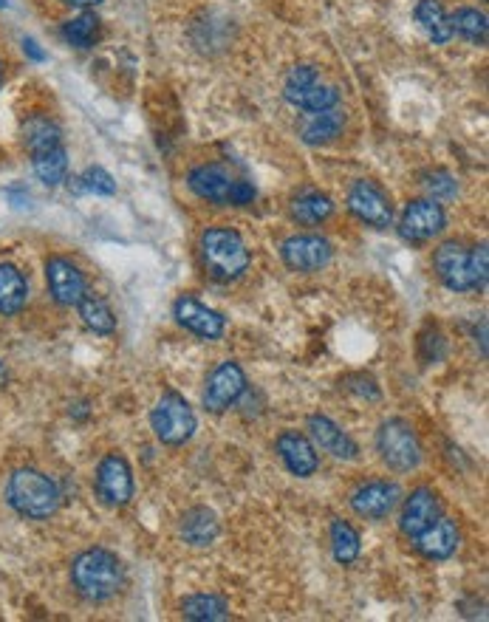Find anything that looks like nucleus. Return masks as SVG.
<instances>
[{
  "label": "nucleus",
  "instance_id": "obj_11",
  "mask_svg": "<svg viewBox=\"0 0 489 622\" xmlns=\"http://www.w3.org/2000/svg\"><path fill=\"white\" fill-rule=\"evenodd\" d=\"M399 498H402V492H399V487H396L393 481L376 478V481L359 484L357 490H354V495H351V507H354V512H357L359 518L382 521V518H388L393 509H396Z\"/></svg>",
  "mask_w": 489,
  "mask_h": 622
},
{
  "label": "nucleus",
  "instance_id": "obj_39",
  "mask_svg": "<svg viewBox=\"0 0 489 622\" xmlns=\"http://www.w3.org/2000/svg\"><path fill=\"white\" fill-rule=\"evenodd\" d=\"M6 379H9V371H6V365L0 362V388L6 385Z\"/></svg>",
  "mask_w": 489,
  "mask_h": 622
},
{
  "label": "nucleus",
  "instance_id": "obj_41",
  "mask_svg": "<svg viewBox=\"0 0 489 622\" xmlns=\"http://www.w3.org/2000/svg\"><path fill=\"white\" fill-rule=\"evenodd\" d=\"M0 6H6V0H0Z\"/></svg>",
  "mask_w": 489,
  "mask_h": 622
},
{
  "label": "nucleus",
  "instance_id": "obj_33",
  "mask_svg": "<svg viewBox=\"0 0 489 622\" xmlns=\"http://www.w3.org/2000/svg\"><path fill=\"white\" fill-rule=\"evenodd\" d=\"M77 181H80V190L97 193V196H114L116 193V181L111 179V173L102 170V167H88Z\"/></svg>",
  "mask_w": 489,
  "mask_h": 622
},
{
  "label": "nucleus",
  "instance_id": "obj_9",
  "mask_svg": "<svg viewBox=\"0 0 489 622\" xmlns=\"http://www.w3.org/2000/svg\"><path fill=\"white\" fill-rule=\"evenodd\" d=\"M246 393V374L238 362H221L207 379L204 405L212 413H224Z\"/></svg>",
  "mask_w": 489,
  "mask_h": 622
},
{
  "label": "nucleus",
  "instance_id": "obj_16",
  "mask_svg": "<svg viewBox=\"0 0 489 622\" xmlns=\"http://www.w3.org/2000/svg\"><path fill=\"white\" fill-rule=\"evenodd\" d=\"M46 280H49L51 297L60 306H77L82 295H85L82 272L66 258H49V263H46Z\"/></svg>",
  "mask_w": 489,
  "mask_h": 622
},
{
  "label": "nucleus",
  "instance_id": "obj_37",
  "mask_svg": "<svg viewBox=\"0 0 489 622\" xmlns=\"http://www.w3.org/2000/svg\"><path fill=\"white\" fill-rule=\"evenodd\" d=\"M23 51H26V54H29L32 60H37V63H43V60H46V54L37 49V43H34L32 37H26V40H23Z\"/></svg>",
  "mask_w": 489,
  "mask_h": 622
},
{
  "label": "nucleus",
  "instance_id": "obj_18",
  "mask_svg": "<svg viewBox=\"0 0 489 622\" xmlns=\"http://www.w3.org/2000/svg\"><path fill=\"white\" fill-rule=\"evenodd\" d=\"M439 515H441L439 495L430 490V487H419V490H413L408 495L399 526H402V532H405L408 538H416V535L433 524Z\"/></svg>",
  "mask_w": 489,
  "mask_h": 622
},
{
  "label": "nucleus",
  "instance_id": "obj_23",
  "mask_svg": "<svg viewBox=\"0 0 489 622\" xmlns=\"http://www.w3.org/2000/svg\"><path fill=\"white\" fill-rule=\"evenodd\" d=\"M416 20H419V26L424 29V34L433 40V43H450V37H453V26H450V15L444 12V6H441L439 0H419V6H416Z\"/></svg>",
  "mask_w": 489,
  "mask_h": 622
},
{
  "label": "nucleus",
  "instance_id": "obj_32",
  "mask_svg": "<svg viewBox=\"0 0 489 622\" xmlns=\"http://www.w3.org/2000/svg\"><path fill=\"white\" fill-rule=\"evenodd\" d=\"M331 546H334V557L337 563H354L359 557V535L357 529L345 521H334L331 524Z\"/></svg>",
  "mask_w": 489,
  "mask_h": 622
},
{
  "label": "nucleus",
  "instance_id": "obj_21",
  "mask_svg": "<svg viewBox=\"0 0 489 622\" xmlns=\"http://www.w3.org/2000/svg\"><path fill=\"white\" fill-rule=\"evenodd\" d=\"M181 538L190 546H196V549L210 546L218 538V518H215V512L207 507H193L190 512H184V518H181Z\"/></svg>",
  "mask_w": 489,
  "mask_h": 622
},
{
  "label": "nucleus",
  "instance_id": "obj_24",
  "mask_svg": "<svg viewBox=\"0 0 489 622\" xmlns=\"http://www.w3.org/2000/svg\"><path fill=\"white\" fill-rule=\"evenodd\" d=\"M345 128V116L334 108L328 111H317L303 122V142L309 145H326L331 139H337L340 131Z\"/></svg>",
  "mask_w": 489,
  "mask_h": 622
},
{
  "label": "nucleus",
  "instance_id": "obj_14",
  "mask_svg": "<svg viewBox=\"0 0 489 622\" xmlns=\"http://www.w3.org/2000/svg\"><path fill=\"white\" fill-rule=\"evenodd\" d=\"M331 244L320 235H292L283 241V261L294 272H317L323 269L328 261H331Z\"/></svg>",
  "mask_w": 489,
  "mask_h": 622
},
{
  "label": "nucleus",
  "instance_id": "obj_17",
  "mask_svg": "<svg viewBox=\"0 0 489 622\" xmlns=\"http://www.w3.org/2000/svg\"><path fill=\"white\" fill-rule=\"evenodd\" d=\"M416 552L424 555L427 560H447V557L456 555L458 549V526L450 518H436L433 524L422 529L416 538H413Z\"/></svg>",
  "mask_w": 489,
  "mask_h": 622
},
{
  "label": "nucleus",
  "instance_id": "obj_15",
  "mask_svg": "<svg viewBox=\"0 0 489 622\" xmlns=\"http://www.w3.org/2000/svg\"><path fill=\"white\" fill-rule=\"evenodd\" d=\"M173 314H176V320H179L181 326L198 334V337H204V340H218L224 334V328H227V320L218 311L198 303L196 297H179L176 306H173Z\"/></svg>",
  "mask_w": 489,
  "mask_h": 622
},
{
  "label": "nucleus",
  "instance_id": "obj_22",
  "mask_svg": "<svg viewBox=\"0 0 489 622\" xmlns=\"http://www.w3.org/2000/svg\"><path fill=\"white\" fill-rule=\"evenodd\" d=\"M29 300V283L12 263H0V314H17Z\"/></svg>",
  "mask_w": 489,
  "mask_h": 622
},
{
  "label": "nucleus",
  "instance_id": "obj_12",
  "mask_svg": "<svg viewBox=\"0 0 489 622\" xmlns=\"http://www.w3.org/2000/svg\"><path fill=\"white\" fill-rule=\"evenodd\" d=\"M433 266L439 272L441 283L453 292H470L478 289V280H475L473 261H470V252L461 244H444L436 249V258Z\"/></svg>",
  "mask_w": 489,
  "mask_h": 622
},
{
  "label": "nucleus",
  "instance_id": "obj_40",
  "mask_svg": "<svg viewBox=\"0 0 489 622\" xmlns=\"http://www.w3.org/2000/svg\"><path fill=\"white\" fill-rule=\"evenodd\" d=\"M0 82H3V63H0Z\"/></svg>",
  "mask_w": 489,
  "mask_h": 622
},
{
  "label": "nucleus",
  "instance_id": "obj_36",
  "mask_svg": "<svg viewBox=\"0 0 489 622\" xmlns=\"http://www.w3.org/2000/svg\"><path fill=\"white\" fill-rule=\"evenodd\" d=\"M470 261H473L475 280H478V289L487 283V246H475L470 252Z\"/></svg>",
  "mask_w": 489,
  "mask_h": 622
},
{
  "label": "nucleus",
  "instance_id": "obj_19",
  "mask_svg": "<svg viewBox=\"0 0 489 622\" xmlns=\"http://www.w3.org/2000/svg\"><path fill=\"white\" fill-rule=\"evenodd\" d=\"M278 453L280 459H283V464L289 467V473L300 475V478H309V475L317 473V467H320V459H317L314 444H311L306 436L294 433V430L280 433Z\"/></svg>",
  "mask_w": 489,
  "mask_h": 622
},
{
  "label": "nucleus",
  "instance_id": "obj_10",
  "mask_svg": "<svg viewBox=\"0 0 489 622\" xmlns=\"http://www.w3.org/2000/svg\"><path fill=\"white\" fill-rule=\"evenodd\" d=\"M348 210L357 215L362 224H371L376 230L391 227L393 210L388 196L382 193V187H376L374 181H357L348 193Z\"/></svg>",
  "mask_w": 489,
  "mask_h": 622
},
{
  "label": "nucleus",
  "instance_id": "obj_28",
  "mask_svg": "<svg viewBox=\"0 0 489 622\" xmlns=\"http://www.w3.org/2000/svg\"><path fill=\"white\" fill-rule=\"evenodd\" d=\"M32 167H34V173H37V179L43 181V184H49V187H57V184H63V181H66V176H68L66 148L60 145V148L46 150V153H34Z\"/></svg>",
  "mask_w": 489,
  "mask_h": 622
},
{
  "label": "nucleus",
  "instance_id": "obj_34",
  "mask_svg": "<svg viewBox=\"0 0 489 622\" xmlns=\"http://www.w3.org/2000/svg\"><path fill=\"white\" fill-rule=\"evenodd\" d=\"M424 190L433 198H453L456 196L458 184L456 179L447 173V170H433V173H424L422 176Z\"/></svg>",
  "mask_w": 489,
  "mask_h": 622
},
{
  "label": "nucleus",
  "instance_id": "obj_38",
  "mask_svg": "<svg viewBox=\"0 0 489 622\" xmlns=\"http://www.w3.org/2000/svg\"><path fill=\"white\" fill-rule=\"evenodd\" d=\"M68 6H80V9H88V6H99L102 0H63Z\"/></svg>",
  "mask_w": 489,
  "mask_h": 622
},
{
  "label": "nucleus",
  "instance_id": "obj_26",
  "mask_svg": "<svg viewBox=\"0 0 489 622\" xmlns=\"http://www.w3.org/2000/svg\"><path fill=\"white\" fill-rule=\"evenodd\" d=\"M331 213H334V201L320 190H303L292 201V215L303 224H320Z\"/></svg>",
  "mask_w": 489,
  "mask_h": 622
},
{
  "label": "nucleus",
  "instance_id": "obj_6",
  "mask_svg": "<svg viewBox=\"0 0 489 622\" xmlns=\"http://www.w3.org/2000/svg\"><path fill=\"white\" fill-rule=\"evenodd\" d=\"M150 425L153 433L162 444L179 447V444L190 442L196 433V413L193 408L181 399L179 393H164L156 402V408L150 413Z\"/></svg>",
  "mask_w": 489,
  "mask_h": 622
},
{
  "label": "nucleus",
  "instance_id": "obj_13",
  "mask_svg": "<svg viewBox=\"0 0 489 622\" xmlns=\"http://www.w3.org/2000/svg\"><path fill=\"white\" fill-rule=\"evenodd\" d=\"M444 230V210L433 198H419L410 201L399 221V232L402 238H408L413 244H424L430 238H436Z\"/></svg>",
  "mask_w": 489,
  "mask_h": 622
},
{
  "label": "nucleus",
  "instance_id": "obj_27",
  "mask_svg": "<svg viewBox=\"0 0 489 622\" xmlns=\"http://www.w3.org/2000/svg\"><path fill=\"white\" fill-rule=\"evenodd\" d=\"M77 309H80V317L85 326L91 328L94 334H114L116 331V317L111 306L105 303V300H99L97 295H82V300L77 303Z\"/></svg>",
  "mask_w": 489,
  "mask_h": 622
},
{
  "label": "nucleus",
  "instance_id": "obj_25",
  "mask_svg": "<svg viewBox=\"0 0 489 622\" xmlns=\"http://www.w3.org/2000/svg\"><path fill=\"white\" fill-rule=\"evenodd\" d=\"M23 139H26V148L29 153H46V150H54L63 145V136H60V128L46 119V116H32L23 128Z\"/></svg>",
  "mask_w": 489,
  "mask_h": 622
},
{
  "label": "nucleus",
  "instance_id": "obj_30",
  "mask_svg": "<svg viewBox=\"0 0 489 622\" xmlns=\"http://www.w3.org/2000/svg\"><path fill=\"white\" fill-rule=\"evenodd\" d=\"M181 614L187 620H201V622H215V620H227L229 606L227 600L215 597V594H196V597H187L181 603Z\"/></svg>",
  "mask_w": 489,
  "mask_h": 622
},
{
  "label": "nucleus",
  "instance_id": "obj_20",
  "mask_svg": "<svg viewBox=\"0 0 489 622\" xmlns=\"http://www.w3.org/2000/svg\"><path fill=\"white\" fill-rule=\"evenodd\" d=\"M309 436L314 439V444L320 447V450H326L331 453L334 459H343V461H354L359 456V447L357 442L340 430V427L334 425L328 416H311L309 419Z\"/></svg>",
  "mask_w": 489,
  "mask_h": 622
},
{
  "label": "nucleus",
  "instance_id": "obj_5",
  "mask_svg": "<svg viewBox=\"0 0 489 622\" xmlns=\"http://www.w3.org/2000/svg\"><path fill=\"white\" fill-rule=\"evenodd\" d=\"M379 459L391 467L393 473H410L422 464V444L416 430L402 419H388L376 433Z\"/></svg>",
  "mask_w": 489,
  "mask_h": 622
},
{
  "label": "nucleus",
  "instance_id": "obj_31",
  "mask_svg": "<svg viewBox=\"0 0 489 622\" xmlns=\"http://www.w3.org/2000/svg\"><path fill=\"white\" fill-rule=\"evenodd\" d=\"M450 26H453V32H458L464 40H470L475 46L487 43V17L481 15L478 9H458L456 15L450 17Z\"/></svg>",
  "mask_w": 489,
  "mask_h": 622
},
{
  "label": "nucleus",
  "instance_id": "obj_35",
  "mask_svg": "<svg viewBox=\"0 0 489 622\" xmlns=\"http://www.w3.org/2000/svg\"><path fill=\"white\" fill-rule=\"evenodd\" d=\"M345 388L351 393H357V396H368V399H376V396H379L376 382L371 377H365V374H354V377L345 379Z\"/></svg>",
  "mask_w": 489,
  "mask_h": 622
},
{
  "label": "nucleus",
  "instance_id": "obj_3",
  "mask_svg": "<svg viewBox=\"0 0 489 622\" xmlns=\"http://www.w3.org/2000/svg\"><path fill=\"white\" fill-rule=\"evenodd\" d=\"M201 258L215 280H238L249 266L244 238L229 227H212L201 235Z\"/></svg>",
  "mask_w": 489,
  "mask_h": 622
},
{
  "label": "nucleus",
  "instance_id": "obj_8",
  "mask_svg": "<svg viewBox=\"0 0 489 622\" xmlns=\"http://www.w3.org/2000/svg\"><path fill=\"white\" fill-rule=\"evenodd\" d=\"M97 495L105 507H125L133 498V470L122 456H105L97 467Z\"/></svg>",
  "mask_w": 489,
  "mask_h": 622
},
{
  "label": "nucleus",
  "instance_id": "obj_7",
  "mask_svg": "<svg viewBox=\"0 0 489 622\" xmlns=\"http://www.w3.org/2000/svg\"><path fill=\"white\" fill-rule=\"evenodd\" d=\"M286 99L292 102L294 108H303L309 114H317V111H328L337 105V88L334 85H326L320 80L317 68L311 66H297L289 71L286 77V88H283Z\"/></svg>",
  "mask_w": 489,
  "mask_h": 622
},
{
  "label": "nucleus",
  "instance_id": "obj_1",
  "mask_svg": "<svg viewBox=\"0 0 489 622\" xmlns=\"http://www.w3.org/2000/svg\"><path fill=\"white\" fill-rule=\"evenodd\" d=\"M71 580H74V589L80 591L85 600L102 603V600L114 597L116 591L122 589L125 572H122V563H119V557L114 552H108V549H88V552H82L74 560Z\"/></svg>",
  "mask_w": 489,
  "mask_h": 622
},
{
  "label": "nucleus",
  "instance_id": "obj_29",
  "mask_svg": "<svg viewBox=\"0 0 489 622\" xmlns=\"http://www.w3.org/2000/svg\"><path fill=\"white\" fill-rule=\"evenodd\" d=\"M99 34H102V26H99V17L94 12H82V15L71 17L63 23V37L74 49H91L99 43Z\"/></svg>",
  "mask_w": 489,
  "mask_h": 622
},
{
  "label": "nucleus",
  "instance_id": "obj_2",
  "mask_svg": "<svg viewBox=\"0 0 489 622\" xmlns=\"http://www.w3.org/2000/svg\"><path fill=\"white\" fill-rule=\"evenodd\" d=\"M6 501L23 518L43 521V518H51L60 509V490H57V484L46 473L23 467V470H15V473L9 475Z\"/></svg>",
  "mask_w": 489,
  "mask_h": 622
},
{
  "label": "nucleus",
  "instance_id": "obj_4",
  "mask_svg": "<svg viewBox=\"0 0 489 622\" xmlns=\"http://www.w3.org/2000/svg\"><path fill=\"white\" fill-rule=\"evenodd\" d=\"M190 190L204 201L224 204V207H244L255 201V187L244 179H235L221 164H201L190 173Z\"/></svg>",
  "mask_w": 489,
  "mask_h": 622
}]
</instances>
